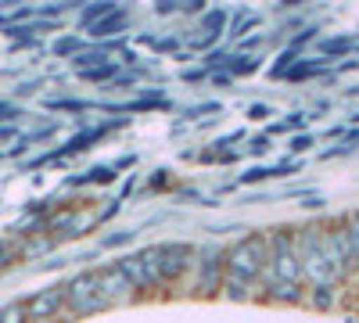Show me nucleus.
<instances>
[{"label": "nucleus", "mask_w": 359, "mask_h": 323, "mask_svg": "<svg viewBox=\"0 0 359 323\" xmlns=\"http://www.w3.org/2000/svg\"><path fill=\"white\" fill-rule=\"evenodd\" d=\"M65 298H69L72 309H79V312L101 309V305H104V298H101V277H97V273H83V277H76V280L65 287Z\"/></svg>", "instance_id": "4"}, {"label": "nucleus", "mask_w": 359, "mask_h": 323, "mask_svg": "<svg viewBox=\"0 0 359 323\" xmlns=\"http://www.w3.org/2000/svg\"><path fill=\"white\" fill-rule=\"evenodd\" d=\"M219 280H223V277H219V255H216V252H205V270H201L198 291H212Z\"/></svg>", "instance_id": "9"}, {"label": "nucleus", "mask_w": 359, "mask_h": 323, "mask_svg": "<svg viewBox=\"0 0 359 323\" xmlns=\"http://www.w3.org/2000/svg\"><path fill=\"white\" fill-rule=\"evenodd\" d=\"M266 259H269V245H266V238H259V233L237 241L223 255V291L230 298H248L252 295V287L266 273Z\"/></svg>", "instance_id": "1"}, {"label": "nucleus", "mask_w": 359, "mask_h": 323, "mask_svg": "<svg viewBox=\"0 0 359 323\" xmlns=\"http://www.w3.org/2000/svg\"><path fill=\"white\" fill-rule=\"evenodd\" d=\"M22 316H29V312H25V305H11V309H4L0 323H22Z\"/></svg>", "instance_id": "11"}, {"label": "nucleus", "mask_w": 359, "mask_h": 323, "mask_svg": "<svg viewBox=\"0 0 359 323\" xmlns=\"http://www.w3.org/2000/svg\"><path fill=\"white\" fill-rule=\"evenodd\" d=\"M62 298H65V291H43V295H36L33 302L25 305V312H29V319H47L57 305H62Z\"/></svg>", "instance_id": "8"}, {"label": "nucleus", "mask_w": 359, "mask_h": 323, "mask_svg": "<svg viewBox=\"0 0 359 323\" xmlns=\"http://www.w3.org/2000/svg\"><path fill=\"white\" fill-rule=\"evenodd\" d=\"M298 255H302V277H309V284L327 287L341 270H345V259L334 248V238L323 230H306L302 233V245H298Z\"/></svg>", "instance_id": "3"}, {"label": "nucleus", "mask_w": 359, "mask_h": 323, "mask_svg": "<svg viewBox=\"0 0 359 323\" xmlns=\"http://www.w3.org/2000/svg\"><path fill=\"white\" fill-rule=\"evenodd\" d=\"M345 238H348V248H352V259H359V216L345 226Z\"/></svg>", "instance_id": "10"}, {"label": "nucleus", "mask_w": 359, "mask_h": 323, "mask_svg": "<svg viewBox=\"0 0 359 323\" xmlns=\"http://www.w3.org/2000/svg\"><path fill=\"white\" fill-rule=\"evenodd\" d=\"M155 255H158V273H162V284H165V280H176L187 270L191 248L187 245H162V248H155Z\"/></svg>", "instance_id": "6"}, {"label": "nucleus", "mask_w": 359, "mask_h": 323, "mask_svg": "<svg viewBox=\"0 0 359 323\" xmlns=\"http://www.w3.org/2000/svg\"><path fill=\"white\" fill-rule=\"evenodd\" d=\"M298 280H302V255L294 248V238L287 230H277L269 241V259H266V287L273 298H294Z\"/></svg>", "instance_id": "2"}, {"label": "nucleus", "mask_w": 359, "mask_h": 323, "mask_svg": "<svg viewBox=\"0 0 359 323\" xmlns=\"http://www.w3.org/2000/svg\"><path fill=\"white\" fill-rule=\"evenodd\" d=\"M123 273L130 277L133 287H155V284H162L155 248H147V252H140V255H130V259L123 262Z\"/></svg>", "instance_id": "5"}, {"label": "nucleus", "mask_w": 359, "mask_h": 323, "mask_svg": "<svg viewBox=\"0 0 359 323\" xmlns=\"http://www.w3.org/2000/svg\"><path fill=\"white\" fill-rule=\"evenodd\" d=\"M97 277H101V298H104V305H108V302H118V298H126L130 291H133V284H130V277L123 273V266L104 270V273H97Z\"/></svg>", "instance_id": "7"}]
</instances>
